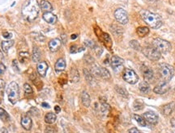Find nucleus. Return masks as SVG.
I'll return each instance as SVG.
<instances>
[{
	"label": "nucleus",
	"mask_w": 175,
	"mask_h": 133,
	"mask_svg": "<svg viewBox=\"0 0 175 133\" xmlns=\"http://www.w3.org/2000/svg\"><path fill=\"white\" fill-rule=\"evenodd\" d=\"M42 107L46 108H50V105H49L48 103H42Z\"/></svg>",
	"instance_id": "obj_47"
},
{
	"label": "nucleus",
	"mask_w": 175,
	"mask_h": 133,
	"mask_svg": "<svg viewBox=\"0 0 175 133\" xmlns=\"http://www.w3.org/2000/svg\"><path fill=\"white\" fill-rule=\"evenodd\" d=\"M122 78L129 84H136L139 80V77L136 72L134 71L133 69H127V68L124 69Z\"/></svg>",
	"instance_id": "obj_7"
},
{
	"label": "nucleus",
	"mask_w": 175,
	"mask_h": 133,
	"mask_svg": "<svg viewBox=\"0 0 175 133\" xmlns=\"http://www.w3.org/2000/svg\"><path fill=\"white\" fill-rule=\"evenodd\" d=\"M7 94L8 100L11 103L16 104L20 97V88L16 82H12L7 88Z\"/></svg>",
	"instance_id": "obj_4"
},
{
	"label": "nucleus",
	"mask_w": 175,
	"mask_h": 133,
	"mask_svg": "<svg viewBox=\"0 0 175 133\" xmlns=\"http://www.w3.org/2000/svg\"><path fill=\"white\" fill-rule=\"evenodd\" d=\"M117 92L119 93V94H122V95H124V94H126V95H127V92H126V90H125V89H122V88L117 87Z\"/></svg>",
	"instance_id": "obj_42"
},
{
	"label": "nucleus",
	"mask_w": 175,
	"mask_h": 133,
	"mask_svg": "<svg viewBox=\"0 0 175 133\" xmlns=\"http://www.w3.org/2000/svg\"><path fill=\"white\" fill-rule=\"evenodd\" d=\"M0 119L2 121H8L10 119V116L8 115V113L2 108L0 107Z\"/></svg>",
	"instance_id": "obj_30"
},
{
	"label": "nucleus",
	"mask_w": 175,
	"mask_h": 133,
	"mask_svg": "<svg viewBox=\"0 0 175 133\" xmlns=\"http://www.w3.org/2000/svg\"><path fill=\"white\" fill-rule=\"evenodd\" d=\"M32 37H34L35 39L37 40L38 41L40 42H43L45 40V37L43 35L40 34V33H37V32H32Z\"/></svg>",
	"instance_id": "obj_32"
},
{
	"label": "nucleus",
	"mask_w": 175,
	"mask_h": 133,
	"mask_svg": "<svg viewBox=\"0 0 175 133\" xmlns=\"http://www.w3.org/2000/svg\"><path fill=\"white\" fill-rule=\"evenodd\" d=\"M70 77H71V81L72 82H77L80 80V74H79L78 70L76 69H72Z\"/></svg>",
	"instance_id": "obj_24"
},
{
	"label": "nucleus",
	"mask_w": 175,
	"mask_h": 133,
	"mask_svg": "<svg viewBox=\"0 0 175 133\" xmlns=\"http://www.w3.org/2000/svg\"><path fill=\"white\" fill-rule=\"evenodd\" d=\"M84 50V48H79L78 46L76 45V44H73V45L71 46V48H70V53L74 54V53H79V52H81V51Z\"/></svg>",
	"instance_id": "obj_31"
},
{
	"label": "nucleus",
	"mask_w": 175,
	"mask_h": 133,
	"mask_svg": "<svg viewBox=\"0 0 175 133\" xmlns=\"http://www.w3.org/2000/svg\"><path fill=\"white\" fill-rule=\"evenodd\" d=\"M84 44H85L86 46H88V47H90V48H92L95 47L94 42L92 41V40H86V41L84 42Z\"/></svg>",
	"instance_id": "obj_38"
},
{
	"label": "nucleus",
	"mask_w": 175,
	"mask_h": 133,
	"mask_svg": "<svg viewBox=\"0 0 175 133\" xmlns=\"http://www.w3.org/2000/svg\"><path fill=\"white\" fill-rule=\"evenodd\" d=\"M21 125L23 127L26 131H30L32 128V119L28 115H23L22 119H21Z\"/></svg>",
	"instance_id": "obj_16"
},
{
	"label": "nucleus",
	"mask_w": 175,
	"mask_h": 133,
	"mask_svg": "<svg viewBox=\"0 0 175 133\" xmlns=\"http://www.w3.org/2000/svg\"><path fill=\"white\" fill-rule=\"evenodd\" d=\"M114 17L116 20L121 24H127L129 20L127 12L122 8H117L116 10L114 12Z\"/></svg>",
	"instance_id": "obj_8"
},
{
	"label": "nucleus",
	"mask_w": 175,
	"mask_h": 133,
	"mask_svg": "<svg viewBox=\"0 0 175 133\" xmlns=\"http://www.w3.org/2000/svg\"><path fill=\"white\" fill-rule=\"evenodd\" d=\"M142 73H143V78L146 80V82H150L153 79V77H154L153 71L148 66H144V65L142 66Z\"/></svg>",
	"instance_id": "obj_13"
},
{
	"label": "nucleus",
	"mask_w": 175,
	"mask_h": 133,
	"mask_svg": "<svg viewBox=\"0 0 175 133\" xmlns=\"http://www.w3.org/2000/svg\"><path fill=\"white\" fill-rule=\"evenodd\" d=\"M39 12L40 5L37 0H28L22 7V16L30 22L37 18Z\"/></svg>",
	"instance_id": "obj_1"
},
{
	"label": "nucleus",
	"mask_w": 175,
	"mask_h": 133,
	"mask_svg": "<svg viewBox=\"0 0 175 133\" xmlns=\"http://www.w3.org/2000/svg\"><path fill=\"white\" fill-rule=\"evenodd\" d=\"M169 89V82H162L161 81L157 86H155V88L153 89V91L157 94H163L168 91Z\"/></svg>",
	"instance_id": "obj_10"
},
{
	"label": "nucleus",
	"mask_w": 175,
	"mask_h": 133,
	"mask_svg": "<svg viewBox=\"0 0 175 133\" xmlns=\"http://www.w3.org/2000/svg\"><path fill=\"white\" fill-rule=\"evenodd\" d=\"M29 58L30 55L28 52H20V53H19V61H20L21 63L27 61Z\"/></svg>",
	"instance_id": "obj_28"
},
{
	"label": "nucleus",
	"mask_w": 175,
	"mask_h": 133,
	"mask_svg": "<svg viewBox=\"0 0 175 133\" xmlns=\"http://www.w3.org/2000/svg\"><path fill=\"white\" fill-rule=\"evenodd\" d=\"M14 44V40H4V41H2L1 43V46H2V49L4 53H7L10 48H12V46Z\"/></svg>",
	"instance_id": "obj_21"
},
{
	"label": "nucleus",
	"mask_w": 175,
	"mask_h": 133,
	"mask_svg": "<svg viewBox=\"0 0 175 133\" xmlns=\"http://www.w3.org/2000/svg\"><path fill=\"white\" fill-rule=\"evenodd\" d=\"M24 92L27 95H31L32 94V87L30 86V85H28V83H25L24 85Z\"/></svg>",
	"instance_id": "obj_35"
},
{
	"label": "nucleus",
	"mask_w": 175,
	"mask_h": 133,
	"mask_svg": "<svg viewBox=\"0 0 175 133\" xmlns=\"http://www.w3.org/2000/svg\"><path fill=\"white\" fill-rule=\"evenodd\" d=\"M62 45V40L58 38H54V39L51 40L50 43H49V48L51 52H57L59 50V48H61Z\"/></svg>",
	"instance_id": "obj_12"
},
{
	"label": "nucleus",
	"mask_w": 175,
	"mask_h": 133,
	"mask_svg": "<svg viewBox=\"0 0 175 133\" xmlns=\"http://www.w3.org/2000/svg\"><path fill=\"white\" fill-rule=\"evenodd\" d=\"M130 45H131V48H133L136 50H140V44H139V42H137L136 40H131L130 42Z\"/></svg>",
	"instance_id": "obj_34"
},
{
	"label": "nucleus",
	"mask_w": 175,
	"mask_h": 133,
	"mask_svg": "<svg viewBox=\"0 0 175 133\" xmlns=\"http://www.w3.org/2000/svg\"><path fill=\"white\" fill-rule=\"evenodd\" d=\"M5 70H6V67H5V65L3 64H2V63H0V74H3L5 72Z\"/></svg>",
	"instance_id": "obj_43"
},
{
	"label": "nucleus",
	"mask_w": 175,
	"mask_h": 133,
	"mask_svg": "<svg viewBox=\"0 0 175 133\" xmlns=\"http://www.w3.org/2000/svg\"><path fill=\"white\" fill-rule=\"evenodd\" d=\"M29 113L32 115H33V116H37V115H39V110H38V109L36 107L31 108L29 110Z\"/></svg>",
	"instance_id": "obj_37"
},
{
	"label": "nucleus",
	"mask_w": 175,
	"mask_h": 133,
	"mask_svg": "<svg viewBox=\"0 0 175 133\" xmlns=\"http://www.w3.org/2000/svg\"><path fill=\"white\" fill-rule=\"evenodd\" d=\"M2 59H3V54H2V53L0 51V62L2 61Z\"/></svg>",
	"instance_id": "obj_48"
},
{
	"label": "nucleus",
	"mask_w": 175,
	"mask_h": 133,
	"mask_svg": "<svg viewBox=\"0 0 175 133\" xmlns=\"http://www.w3.org/2000/svg\"><path fill=\"white\" fill-rule=\"evenodd\" d=\"M173 105L174 103H169L167 105L164 106L163 107V113L166 115H169L171 113L173 112Z\"/></svg>",
	"instance_id": "obj_26"
},
{
	"label": "nucleus",
	"mask_w": 175,
	"mask_h": 133,
	"mask_svg": "<svg viewBox=\"0 0 175 133\" xmlns=\"http://www.w3.org/2000/svg\"><path fill=\"white\" fill-rule=\"evenodd\" d=\"M149 28H147V27H139L137 28V33L140 37H143L147 36L148 33H149Z\"/></svg>",
	"instance_id": "obj_27"
},
{
	"label": "nucleus",
	"mask_w": 175,
	"mask_h": 133,
	"mask_svg": "<svg viewBox=\"0 0 175 133\" xmlns=\"http://www.w3.org/2000/svg\"><path fill=\"white\" fill-rule=\"evenodd\" d=\"M12 65L14 66L15 69H17V70H18V68H17V67H18V65H17V63H16V60H14V61H13V62H12Z\"/></svg>",
	"instance_id": "obj_46"
},
{
	"label": "nucleus",
	"mask_w": 175,
	"mask_h": 133,
	"mask_svg": "<svg viewBox=\"0 0 175 133\" xmlns=\"http://www.w3.org/2000/svg\"><path fill=\"white\" fill-rule=\"evenodd\" d=\"M123 63H124V60L119 58V57H117V56H114L110 59L111 67L114 69H116L117 68H119L120 66H122Z\"/></svg>",
	"instance_id": "obj_14"
},
{
	"label": "nucleus",
	"mask_w": 175,
	"mask_h": 133,
	"mask_svg": "<svg viewBox=\"0 0 175 133\" xmlns=\"http://www.w3.org/2000/svg\"><path fill=\"white\" fill-rule=\"evenodd\" d=\"M71 38H72V40H75V39H76V38H77V35L76 34H73L72 36V37H71Z\"/></svg>",
	"instance_id": "obj_49"
},
{
	"label": "nucleus",
	"mask_w": 175,
	"mask_h": 133,
	"mask_svg": "<svg viewBox=\"0 0 175 133\" xmlns=\"http://www.w3.org/2000/svg\"><path fill=\"white\" fill-rule=\"evenodd\" d=\"M152 45L157 50H158L161 53H167L171 50V44L166 40L157 38L153 40Z\"/></svg>",
	"instance_id": "obj_5"
},
{
	"label": "nucleus",
	"mask_w": 175,
	"mask_h": 133,
	"mask_svg": "<svg viewBox=\"0 0 175 133\" xmlns=\"http://www.w3.org/2000/svg\"><path fill=\"white\" fill-rule=\"evenodd\" d=\"M139 88H140V90L143 93H148L150 91V86L149 84L146 82V81H143L142 82H140V86H139Z\"/></svg>",
	"instance_id": "obj_25"
},
{
	"label": "nucleus",
	"mask_w": 175,
	"mask_h": 133,
	"mask_svg": "<svg viewBox=\"0 0 175 133\" xmlns=\"http://www.w3.org/2000/svg\"><path fill=\"white\" fill-rule=\"evenodd\" d=\"M140 16L150 28L157 29L162 25V19L161 17L153 12H149L147 10H142L140 11Z\"/></svg>",
	"instance_id": "obj_2"
},
{
	"label": "nucleus",
	"mask_w": 175,
	"mask_h": 133,
	"mask_svg": "<svg viewBox=\"0 0 175 133\" xmlns=\"http://www.w3.org/2000/svg\"><path fill=\"white\" fill-rule=\"evenodd\" d=\"M57 119V116L54 113L49 112L45 116V122L48 124H53Z\"/></svg>",
	"instance_id": "obj_22"
},
{
	"label": "nucleus",
	"mask_w": 175,
	"mask_h": 133,
	"mask_svg": "<svg viewBox=\"0 0 175 133\" xmlns=\"http://www.w3.org/2000/svg\"><path fill=\"white\" fill-rule=\"evenodd\" d=\"M128 133H142L140 130L136 128H133L130 129L129 131H128Z\"/></svg>",
	"instance_id": "obj_41"
},
{
	"label": "nucleus",
	"mask_w": 175,
	"mask_h": 133,
	"mask_svg": "<svg viewBox=\"0 0 175 133\" xmlns=\"http://www.w3.org/2000/svg\"><path fill=\"white\" fill-rule=\"evenodd\" d=\"M143 117L145 119V121L148 122L149 124H153V125L157 124L158 122V115L153 111H147L143 114Z\"/></svg>",
	"instance_id": "obj_11"
},
{
	"label": "nucleus",
	"mask_w": 175,
	"mask_h": 133,
	"mask_svg": "<svg viewBox=\"0 0 175 133\" xmlns=\"http://www.w3.org/2000/svg\"><path fill=\"white\" fill-rule=\"evenodd\" d=\"M54 69H55V70L57 72L63 71L66 69V61H65V60L62 59V58L58 59L56 61L55 65H54Z\"/></svg>",
	"instance_id": "obj_19"
},
{
	"label": "nucleus",
	"mask_w": 175,
	"mask_h": 133,
	"mask_svg": "<svg viewBox=\"0 0 175 133\" xmlns=\"http://www.w3.org/2000/svg\"><path fill=\"white\" fill-rule=\"evenodd\" d=\"M46 133H56V130L53 127H47L46 128Z\"/></svg>",
	"instance_id": "obj_39"
},
{
	"label": "nucleus",
	"mask_w": 175,
	"mask_h": 133,
	"mask_svg": "<svg viewBox=\"0 0 175 133\" xmlns=\"http://www.w3.org/2000/svg\"><path fill=\"white\" fill-rule=\"evenodd\" d=\"M41 51H40L39 48H37L36 46L33 47L32 49V59L34 62H39L40 59H41Z\"/></svg>",
	"instance_id": "obj_20"
},
{
	"label": "nucleus",
	"mask_w": 175,
	"mask_h": 133,
	"mask_svg": "<svg viewBox=\"0 0 175 133\" xmlns=\"http://www.w3.org/2000/svg\"><path fill=\"white\" fill-rule=\"evenodd\" d=\"M134 119H135V120L138 123L140 126L145 127L146 125H147V124H146L145 119H143V117L140 116V115H134Z\"/></svg>",
	"instance_id": "obj_29"
},
{
	"label": "nucleus",
	"mask_w": 175,
	"mask_h": 133,
	"mask_svg": "<svg viewBox=\"0 0 175 133\" xmlns=\"http://www.w3.org/2000/svg\"><path fill=\"white\" fill-rule=\"evenodd\" d=\"M2 37H4V38H7V39H10V38L12 37V33H10V32H5L2 33Z\"/></svg>",
	"instance_id": "obj_40"
},
{
	"label": "nucleus",
	"mask_w": 175,
	"mask_h": 133,
	"mask_svg": "<svg viewBox=\"0 0 175 133\" xmlns=\"http://www.w3.org/2000/svg\"><path fill=\"white\" fill-rule=\"evenodd\" d=\"M5 86V82H3V80L2 79H0V88L2 89V88L4 87Z\"/></svg>",
	"instance_id": "obj_45"
},
{
	"label": "nucleus",
	"mask_w": 175,
	"mask_h": 133,
	"mask_svg": "<svg viewBox=\"0 0 175 133\" xmlns=\"http://www.w3.org/2000/svg\"><path fill=\"white\" fill-rule=\"evenodd\" d=\"M40 7L41 9L43 11V12H51V11L53 10V7L50 2L46 1V0H42L41 3H40Z\"/></svg>",
	"instance_id": "obj_18"
},
{
	"label": "nucleus",
	"mask_w": 175,
	"mask_h": 133,
	"mask_svg": "<svg viewBox=\"0 0 175 133\" xmlns=\"http://www.w3.org/2000/svg\"><path fill=\"white\" fill-rule=\"evenodd\" d=\"M158 72H159L161 81L169 82L173 78V74H174V69L170 65L166 64V63H161L159 65Z\"/></svg>",
	"instance_id": "obj_3"
},
{
	"label": "nucleus",
	"mask_w": 175,
	"mask_h": 133,
	"mask_svg": "<svg viewBox=\"0 0 175 133\" xmlns=\"http://www.w3.org/2000/svg\"><path fill=\"white\" fill-rule=\"evenodd\" d=\"M54 110L56 111V113H59L61 111V108H60L59 106H55L54 107Z\"/></svg>",
	"instance_id": "obj_44"
},
{
	"label": "nucleus",
	"mask_w": 175,
	"mask_h": 133,
	"mask_svg": "<svg viewBox=\"0 0 175 133\" xmlns=\"http://www.w3.org/2000/svg\"><path fill=\"white\" fill-rule=\"evenodd\" d=\"M143 103H142L141 101L140 100H136L135 103H134V109L136 110H141V109H143Z\"/></svg>",
	"instance_id": "obj_33"
},
{
	"label": "nucleus",
	"mask_w": 175,
	"mask_h": 133,
	"mask_svg": "<svg viewBox=\"0 0 175 133\" xmlns=\"http://www.w3.org/2000/svg\"><path fill=\"white\" fill-rule=\"evenodd\" d=\"M37 70L41 77H42V78L46 77V72L48 70V65H47V63L46 61H40L37 64Z\"/></svg>",
	"instance_id": "obj_15"
},
{
	"label": "nucleus",
	"mask_w": 175,
	"mask_h": 133,
	"mask_svg": "<svg viewBox=\"0 0 175 133\" xmlns=\"http://www.w3.org/2000/svg\"><path fill=\"white\" fill-rule=\"evenodd\" d=\"M143 55L145 56L147 59L151 60V61H158L161 58V53H160L159 51L157 50L156 48L152 46V47H145L143 48Z\"/></svg>",
	"instance_id": "obj_6"
},
{
	"label": "nucleus",
	"mask_w": 175,
	"mask_h": 133,
	"mask_svg": "<svg viewBox=\"0 0 175 133\" xmlns=\"http://www.w3.org/2000/svg\"><path fill=\"white\" fill-rule=\"evenodd\" d=\"M84 76L86 77V79H87L88 82H91V81H92V74H91V73H90L88 69H84Z\"/></svg>",
	"instance_id": "obj_36"
},
{
	"label": "nucleus",
	"mask_w": 175,
	"mask_h": 133,
	"mask_svg": "<svg viewBox=\"0 0 175 133\" xmlns=\"http://www.w3.org/2000/svg\"><path fill=\"white\" fill-rule=\"evenodd\" d=\"M92 73L94 75L101 77V78H104V79H109L110 78V72L106 69V68H102L100 66H95L92 67Z\"/></svg>",
	"instance_id": "obj_9"
},
{
	"label": "nucleus",
	"mask_w": 175,
	"mask_h": 133,
	"mask_svg": "<svg viewBox=\"0 0 175 133\" xmlns=\"http://www.w3.org/2000/svg\"><path fill=\"white\" fill-rule=\"evenodd\" d=\"M44 20L46 21V23H50V24H54L57 22V16L55 15H54L52 12H45L43 13Z\"/></svg>",
	"instance_id": "obj_17"
},
{
	"label": "nucleus",
	"mask_w": 175,
	"mask_h": 133,
	"mask_svg": "<svg viewBox=\"0 0 175 133\" xmlns=\"http://www.w3.org/2000/svg\"><path fill=\"white\" fill-rule=\"evenodd\" d=\"M81 99H82V103L84 104V107H88L91 103V99H90L89 94H88L86 91H84L82 95H81Z\"/></svg>",
	"instance_id": "obj_23"
}]
</instances>
